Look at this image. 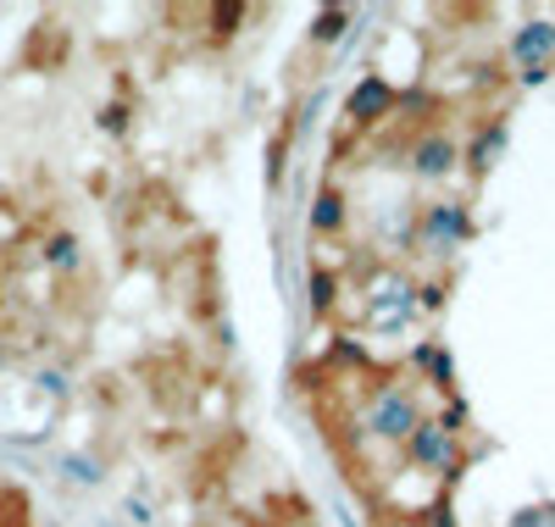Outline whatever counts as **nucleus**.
Listing matches in <instances>:
<instances>
[{"label": "nucleus", "mask_w": 555, "mask_h": 527, "mask_svg": "<svg viewBox=\"0 0 555 527\" xmlns=\"http://www.w3.org/2000/svg\"><path fill=\"white\" fill-rule=\"evenodd\" d=\"M405 461L411 466H423V472H434V477H461V466H467V455H461V445H455V434L444 422H434V416H423L411 427V439H405Z\"/></svg>", "instance_id": "1"}, {"label": "nucleus", "mask_w": 555, "mask_h": 527, "mask_svg": "<svg viewBox=\"0 0 555 527\" xmlns=\"http://www.w3.org/2000/svg\"><path fill=\"white\" fill-rule=\"evenodd\" d=\"M416 422H423L416 400L405 389H395V383H378V389H373V411H366V427H373L384 445H405Z\"/></svg>", "instance_id": "2"}, {"label": "nucleus", "mask_w": 555, "mask_h": 527, "mask_svg": "<svg viewBox=\"0 0 555 527\" xmlns=\"http://www.w3.org/2000/svg\"><path fill=\"white\" fill-rule=\"evenodd\" d=\"M467 233H473V217H467V206H461V201L423 206V250H428V256H444V250H455Z\"/></svg>", "instance_id": "3"}, {"label": "nucleus", "mask_w": 555, "mask_h": 527, "mask_svg": "<svg viewBox=\"0 0 555 527\" xmlns=\"http://www.w3.org/2000/svg\"><path fill=\"white\" fill-rule=\"evenodd\" d=\"M395 106H400V89L389 83V78H361L356 89H350V101H345V112H350V123L356 128H378V123H389L395 117Z\"/></svg>", "instance_id": "4"}, {"label": "nucleus", "mask_w": 555, "mask_h": 527, "mask_svg": "<svg viewBox=\"0 0 555 527\" xmlns=\"http://www.w3.org/2000/svg\"><path fill=\"white\" fill-rule=\"evenodd\" d=\"M455 162H461V145H455V139H444V133H423V139H416V151H411L416 178H450Z\"/></svg>", "instance_id": "5"}, {"label": "nucleus", "mask_w": 555, "mask_h": 527, "mask_svg": "<svg viewBox=\"0 0 555 527\" xmlns=\"http://www.w3.org/2000/svg\"><path fill=\"white\" fill-rule=\"evenodd\" d=\"M512 56H517L522 67H550V56H555V23H550V17L522 23L517 39H512Z\"/></svg>", "instance_id": "6"}, {"label": "nucleus", "mask_w": 555, "mask_h": 527, "mask_svg": "<svg viewBox=\"0 0 555 527\" xmlns=\"http://www.w3.org/2000/svg\"><path fill=\"white\" fill-rule=\"evenodd\" d=\"M411 295H416V290H411L405 278H384L378 290H373V317H378V327H395V322L411 311Z\"/></svg>", "instance_id": "7"}, {"label": "nucleus", "mask_w": 555, "mask_h": 527, "mask_svg": "<svg viewBox=\"0 0 555 527\" xmlns=\"http://www.w3.org/2000/svg\"><path fill=\"white\" fill-rule=\"evenodd\" d=\"M411 367H423V372L439 383V389H450V383H455V361H450V350L434 345V339H423V345L411 350Z\"/></svg>", "instance_id": "8"}, {"label": "nucleus", "mask_w": 555, "mask_h": 527, "mask_svg": "<svg viewBox=\"0 0 555 527\" xmlns=\"http://www.w3.org/2000/svg\"><path fill=\"white\" fill-rule=\"evenodd\" d=\"M345 228V195L339 189H322L311 201V233H339Z\"/></svg>", "instance_id": "9"}, {"label": "nucleus", "mask_w": 555, "mask_h": 527, "mask_svg": "<svg viewBox=\"0 0 555 527\" xmlns=\"http://www.w3.org/2000/svg\"><path fill=\"white\" fill-rule=\"evenodd\" d=\"M306 300H311V317H328V311H334V300H339V278L317 267V272L306 278Z\"/></svg>", "instance_id": "10"}, {"label": "nucleus", "mask_w": 555, "mask_h": 527, "mask_svg": "<svg viewBox=\"0 0 555 527\" xmlns=\"http://www.w3.org/2000/svg\"><path fill=\"white\" fill-rule=\"evenodd\" d=\"M500 145H505V123L483 128V133L473 139V151H467V167H473V172H489V162L500 156Z\"/></svg>", "instance_id": "11"}, {"label": "nucleus", "mask_w": 555, "mask_h": 527, "mask_svg": "<svg viewBox=\"0 0 555 527\" xmlns=\"http://www.w3.org/2000/svg\"><path fill=\"white\" fill-rule=\"evenodd\" d=\"M350 23H356V17H350L345 7H328V12H317V17H311V39H317V44H334V39H345Z\"/></svg>", "instance_id": "12"}, {"label": "nucleus", "mask_w": 555, "mask_h": 527, "mask_svg": "<svg viewBox=\"0 0 555 527\" xmlns=\"http://www.w3.org/2000/svg\"><path fill=\"white\" fill-rule=\"evenodd\" d=\"M44 261H51L56 272H73L78 267V239L73 233H51L44 239Z\"/></svg>", "instance_id": "13"}, {"label": "nucleus", "mask_w": 555, "mask_h": 527, "mask_svg": "<svg viewBox=\"0 0 555 527\" xmlns=\"http://www.w3.org/2000/svg\"><path fill=\"white\" fill-rule=\"evenodd\" d=\"M245 23V7H211V28L217 34H234Z\"/></svg>", "instance_id": "14"}, {"label": "nucleus", "mask_w": 555, "mask_h": 527, "mask_svg": "<svg viewBox=\"0 0 555 527\" xmlns=\"http://www.w3.org/2000/svg\"><path fill=\"white\" fill-rule=\"evenodd\" d=\"M512 527H555V511L550 505H528V511L512 516Z\"/></svg>", "instance_id": "15"}, {"label": "nucleus", "mask_w": 555, "mask_h": 527, "mask_svg": "<svg viewBox=\"0 0 555 527\" xmlns=\"http://www.w3.org/2000/svg\"><path fill=\"white\" fill-rule=\"evenodd\" d=\"M411 522H416V527H455V516H450V505H423V511H416Z\"/></svg>", "instance_id": "16"}, {"label": "nucleus", "mask_w": 555, "mask_h": 527, "mask_svg": "<svg viewBox=\"0 0 555 527\" xmlns=\"http://www.w3.org/2000/svg\"><path fill=\"white\" fill-rule=\"evenodd\" d=\"M67 477H78V484H101V466L83 461V455H67Z\"/></svg>", "instance_id": "17"}, {"label": "nucleus", "mask_w": 555, "mask_h": 527, "mask_svg": "<svg viewBox=\"0 0 555 527\" xmlns=\"http://www.w3.org/2000/svg\"><path fill=\"white\" fill-rule=\"evenodd\" d=\"M101 128H106V133H122V128H128V106H106V112H101Z\"/></svg>", "instance_id": "18"}, {"label": "nucleus", "mask_w": 555, "mask_h": 527, "mask_svg": "<svg viewBox=\"0 0 555 527\" xmlns=\"http://www.w3.org/2000/svg\"><path fill=\"white\" fill-rule=\"evenodd\" d=\"M416 295H423V311H439L444 306V283H423Z\"/></svg>", "instance_id": "19"}, {"label": "nucleus", "mask_w": 555, "mask_h": 527, "mask_svg": "<svg viewBox=\"0 0 555 527\" xmlns=\"http://www.w3.org/2000/svg\"><path fill=\"white\" fill-rule=\"evenodd\" d=\"M334 361H345V367H361V345L339 339V345H334Z\"/></svg>", "instance_id": "20"}]
</instances>
